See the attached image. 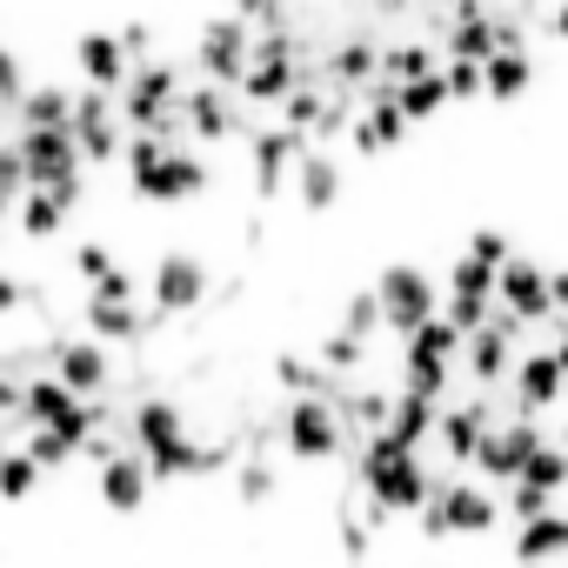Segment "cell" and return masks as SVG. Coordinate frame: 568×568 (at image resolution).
Listing matches in <instances>:
<instances>
[{
    "label": "cell",
    "instance_id": "6da1fadb",
    "mask_svg": "<svg viewBox=\"0 0 568 568\" xmlns=\"http://www.w3.org/2000/svg\"><path fill=\"white\" fill-rule=\"evenodd\" d=\"M348 455H355V481H362V495H368L388 521L422 508V495H428L422 448H402V442H388L382 428H368V435H348Z\"/></svg>",
    "mask_w": 568,
    "mask_h": 568
},
{
    "label": "cell",
    "instance_id": "7a4b0ae2",
    "mask_svg": "<svg viewBox=\"0 0 568 568\" xmlns=\"http://www.w3.org/2000/svg\"><path fill=\"white\" fill-rule=\"evenodd\" d=\"M121 161H128V187H134L148 207H181V201L207 194V161H201L187 141L128 134V141H121Z\"/></svg>",
    "mask_w": 568,
    "mask_h": 568
},
{
    "label": "cell",
    "instance_id": "3957f363",
    "mask_svg": "<svg viewBox=\"0 0 568 568\" xmlns=\"http://www.w3.org/2000/svg\"><path fill=\"white\" fill-rule=\"evenodd\" d=\"M308 54H302V34L288 28V14L281 21H267L254 41H247V61H241V81H234V94H241V108H274L281 94H288L308 68H302Z\"/></svg>",
    "mask_w": 568,
    "mask_h": 568
},
{
    "label": "cell",
    "instance_id": "277c9868",
    "mask_svg": "<svg viewBox=\"0 0 568 568\" xmlns=\"http://www.w3.org/2000/svg\"><path fill=\"white\" fill-rule=\"evenodd\" d=\"M422 535L428 541H448V535H488L501 521V501L481 488V481H462V475H428V495L415 508Z\"/></svg>",
    "mask_w": 568,
    "mask_h": 568
},
{
    "label": "cell",
    "instance_id": "5b68a950",
    "mask_svg": "<svg viewBox=\"0 0 568 568\" xmlns=\"http://www.w3.org/2000/svg\"><path fill=\"white\" fill-rule=\"evenodd\" d=\"M14 154H21V181H28V187L54 194V201H68V207L81 201V187H88V161H81V148H74L68 128H21Z\"/></svg>",
    "mask_w": 568,
    "mask_h": 568
},
{
    "label": "cell",
    "instance_id": "8992f818",
    "mask_svg": "<svg viewBox=\"0 0 568 568\" xmlns=\"http://www.w3.org/2000/svg\"><path fill=\"white\" fill-rule=\"evenodd\" d=\"M455 348H462V328H455L442 308H435L428 322H415V328L402 335V388L442 402L448 382H455Z\"/></svg>",
    "mask_w": 568,
    "mask_h": 568
},
{
    "label": "cell",
    "instance_id": "52a82bcc",
    "mask_svg": "<svg viewBox=\"0 0 568 568\" xmlns=\"http://www.w3.org/2000/svg\"><path fill=\"white\" fill-rule=\"evenodd\" d=\"M495 308H508L521 328L561 322V302H555V267H548V261H528V254H508V261L495 267Z\"/></svg>",
    "mask_w": 568,
    "mask_h": 568
},
{
    "label": "cell",
    "instance_id": "ba28073f",
    "mask_svg": "<svg viewBox=\"0 0 568 568\" xmlns=\"http://www.w3.org/2000/svg\"><path fill=\"white\" fill-rule=\"evenodd\" d=\"M521 335H528V328H521L508 308H488V315L462 335L455 368H468L475 388H501V382H508V362H515V348H521Z\"/></svg>",
    "mask_w": 568,
    "mask_h": 568
},
{
    "label": "cell",
    "instance_id": "9c48e42d",
    "mask_svg": "<svg viewBox=\"0 0 568 568\" xmlns=\"http://www.w3.org/2000/svg\"><path fill=\"white\" fill-rule=\"evenodd\" d=\"M274 435H281V448H288L295 462H335V455H348V428L328 408V395H288V415H281Z\"/></svg>",
    "mask_w": 568,
    "mask_h": 568
},
{
    "label": "cell",
    "instance_id": "30bf717a",
    "mask_svg": "<svg viewBox=\"0 0 568 568\" xmlns=\"http://www.w3.org/2000/svg\"><path fill=\"white\" fill-rule=\"evenodd\" d=\"M541 442H548V428H541L535 415H495V422L481 428V442H475V462H468V468H475L488 488H508V481H515V468H521Z\"/></svg>",
    "mask_w": 568,
    "mask_h": 568
},
{
    "label": "cell",
    "instance_id": "8fae6325",
    "mask_svg": "<svg viewBox=\"0 0 568 568\" xmlns=\"http://www.w3.org/2000/svg\"><path fill=\"white\" fill-rule=\"evenodd\" d=\"M375 308H382V328H388V335H408L415 322H428V315L442 308V288H435L428 267L395 261V267L375 281Z\"/></svg>",
    "mask_w": 568,
    "mask_h": 568
},
{
    "label": "cell",
    "instance_id": "7c38bea8",
    "mask_svg": "<svg viewBox=\"0 0 568 568\" xmlns=\"http://www.w3.org/2000/svg\"><path fill=\"white\" fill-rule=\"evenodd\" d=\"M508 415H548L555 402H561V348L555 342H541V348H515V362H508Z\"/></svg>",
    "mask_w": 568,
    "mask_h": 568
},
{
    "label": "cell",
    "instance_id": "4fadbf2b",
    "mask_svg": "<svg viewBox=\"0 0 568 568\" xmlns=\"http://www.w3.org/2000/svg\"><path fill=\"white\" fill-rule=\"evenodd\" d=\"M141 462H148V475L187 442V415H181V402H168V395H141L134 402V415H128V435H121Z\"/></svg>",
    "mask_w": 568,
    "mask_h": 568
},
{
    "label": "cell",
    "instance_id": "5bb4252c",
    "mask_svg": "<svg viewBox=\"0 0 568 568\" xmlns=\"http://www.w3.org/2000/svg\"><path fill=\"white\" fill-rule=\"evenodd\" d=\"M247 41H254V28H247L234 8L214 14V21H201V34H194V74L234 88V81H241V61H247Z\"/></svg>",
    "mask_w": 568,
    "mask_h": 568
},
{
    "label": "cell",
    "instance_id": "9a60e30c",
    "mask_svg": "<svg viewBox=\"0 0 568 568\" xmlns=\"http://www.w3.org/2000/svg\"><path fill=\"white\" fill-rule=\"evenodd\" d=\"M181 128H187V141H234L241 128H247V114H241V94L234 88H221V81H194V88H181Z\"/></svg>",
    "mask_w": 568,
    "mask_h": 568
},
{
    "label": "cell",
    "instance_id": "2e32d148",
    "mask_svg": "<svg viewBox=\"0 0 568 568\" xmlns=\"http://www.w3.org/2000/svg\"><path fill=\"white\" fill-rule=\"evenodd\" d=\"M68 134H74V148H81L88 168L121 161V141H128V128H121V114H114V101H108L101 88L74 94V108H68Z\"/></svg>",
    "mask_w": 568,
    "mask_h": 568
},
{
    "label": "cell",
    "instance_id": "e0dca14e",
    "mask_svg": "<svg viewBox=\"0 0 568 568\" xmlns=\"http://www.w3.org/2000/svg\"><path fill=\"white\" fill-rule=\"evenodd\" d=\"M368 101H355V114H348V141H355V154H368V161H382V154H395L402 141H408V121H402V108H395V94L375 81V88H362Z\"/></svg>",
    "mask_w": 568,
    "mask_h": 568
},
{
    "label": "cell",
    "instance_id": "ac0fdd59",
    "mask_svg": "<svg viewBox=\"0 0 568 568\" xmlns=\"http://www.w3.org/2000/svg\"><path fill=\"white\" fill-rule=\"evenodd\" d=\"M148 295H154V322L194 315L207 302V267L194 254H161V267L148 274Z\"/></svg>",
    "mask_w": 568,
    "mask_h": 568
},
{
    "label": "cell",
    "instance_id": "d6986e66",
    "mask_svg": "<svg viewBox=\"0 0 568 568\" xmlns=\"http://www.w3.org/2000/svg\"><path fill=\"white\" fill-rule=\"evenodd\" d=\"M488 308H495V267L475 261V254H455V267H448V281H442V315L468 335Z\"/></svg>",
    "mask_w": 568,
    "mask_h": 568
},
{
    "label": "cell",
    "instance_id": "ffe728a7",
    "mask_svg": "<svg viewBox=\"0 0 568 568\" xmlns=\"http://www.w3.org/2000/svg\"><path fill=\"white\" fill-rule=\"evenodd\" d=\"M302 148H308V141H302L295 128H281V121L247 134V168H254V194H261V201H274L281 187H288V168H295Z\"/></svg>",
    "mask_w": 568,
    "mask_h": 568
},
{
    "label": "cell",
    "instance_id": "44dd1931",
    "mask_svg": "<svg viewBox=\"0 0 568 568\" xmlns=\"http://www.w3.org/2000/svg\"><path fill=\"white\" fill-rule=\"evenodd\" d=\"M54 382L74 388V395H108V382H114L108 342H94V335H68V342H54Z\"/></svg>",
    "mask_w": 568,
    "mask_h": 568
},
{
    "label": "cell",
    "instance_id": "7402d4cb",
    "mask_svg": "<svg viewBox=\"0 0 568 568\" xmlns=\"http://www.w3.org/2000/svg\"><path fill=\"white\" fill-rule=\"evenodd\" d=\"M495 422V408L475 395V402H455V408H435V442H442V455H448V468H468L475 462V442H481V428Z\"/></svg>",
    "mask_w": 568,
    "mask_h": 568
},
{
    "label": "cell",
    "instance_id": "603a6c76",
    "mask_svg": "<svg viewBox=\"0 0 568 568\" xmlns=\"http://www.w3.org/2000/svg\"><path fill=\"white\" fill-rule=\"evenodd\" d=\"M528 88H535V54H528V41L481 54V101H495V108H515Z\"/></svg>",
    "mask_w": 568,
    "mask_h": 568
},
{
    "label": "cell",
    "instance_id": "cb8c5ba5",
    "mask_svg": "<svg viewBox=\"0 0 568 568\" xmlns=\"http://www.w3.org/2000/svg\"><path fill=\"white\" fill-rule=\"evenodd\" d=\"M288 181H295V201H302L308 214H328V207L342 201V161H335L328 148H302L295 168H288Z\"/></svg>",
    "mask_w": 568,
    "mask_h": 568
},
{
    "label": "cell",
    "instance_id": "d4e9b609",
    "mask_svg": "<svg viewBox=\"0 0 568 568\" xmlns=\"http://www.w3.org/2000/svg\"><path fill=\"white\" fill-rule=\"evenodd\" d=\"M148 488H154V475H148V462H141L134 448H114V455L101 462V501H108L114 515H141Z\"/></svg>",
    "mask_w": 568,
    "mask_h": 568
},
{
    "label": "cell",
    "instance_id": "484cf974",
    "mask_svg": "<svg viewBox=\"0 0 568 568\" xmlns=\"http://www.w3.org/2000/svg\"><path fill=\"white\" fill-rule=\"evenodd\" d=\"M74 68H81V81H88V88L114 94V88L128 81V68H134V61H128V48H121L114 34H101V28H94V34H81V41H74Z\"/></svg>",
    "mask_w": 568,
    "mask_h": 568
},
{
    "label": "cell",
    "instance_id": "4316f807",
    "mask_svg": "<svg viewBox=\"0 0 568 568\" xmlns=\"http://www.w3.org/2000/svg\"><path fill=\"white\" fill-rule=\"evenodd\" d=\"M81 328H88L94 342H141V335L154 328V315H141V302H108V295H88Z\"/></svg>",
    "mask_w": 568,
    "mask_h": 568
},
{
    "label": "cell",
    "instance_id": "83f0119b",
    "mask_svg": "<svg viewBox=\"0 0 568 568\" xmlns=\"http://www.w3.org/2000/svg\"><path fill=\"white\" fill-rule=\"evenodd\" d=\"M435 408H442V402H428V395H415V388H395V395H388V415H382V435L402 442V448H422L428 428H435Z\"/></svg>",
    "mask_w": 568,
    "mask_h": 568
},
{
    "label": "cell",
    "instance_id": "f1b7e54d",
    "mask_svg": "<svg viewBox=\"0 0 568 568\" xmlns=\"http://www.w3.org/2000/svg\"><path fill=\"white\" fill-rule=\"evenodd\" d=\"M561 555H568V515L561 508L515 521V561H561Z\"/></svg>",
    "mask_w": 568,
    "mask_h": 568
},
{
    "label": "cell",
    "instance_id": "f546056e",
    "mask_svg": "<svg viewBox=\"0 0 568 568\" xmlns=\"http://www.w3.org/2000/svg\"><path fill=\"white\" fill-rule=\"evenodd\" d=\"M322 81H328V88H348V94L375 88V41H368V34H355V41H335V48H328V68H322Z\"/></svg>",
    "mask_w": 568,
    "mask_h": 568
},
{
    "label": "cell",
    "instance_id": "4dcf8cb0",
    "mask_svg": "<svg viewBox=\"0 0 568 568\" xmlns=\"http://www.w3.org/2000/svg\"><path fill=\"white\" fill-rule=\"evenodd\" d=\"M388 94H395V108H402V121H408V128H422V121H435V114L448 108V81H442V68L408 74V81H395Z\"/></svg>",
    "mask_w": 568,
    "mask_h": 568
},
{
    "label": "cell",
    "instance_id": "1f68e13d",
    "mask_svg": "<svg viewBox=\"0 0 568 568\" xmlns=\"http://www.w3.org/2000/svg\"><path fill=\"white\" fill-rule=\"evenodd\" d=\"M428 68H442V54L428 41H388V48H375V81L382 88H395L408 74H428Z\"/></svg>",
    "mask_w": 568,
    "mask_h": 568
},
{
    "label": "cell",
    "instance_id": "d6a6232c",
    "mask_svg": "<svg viewBox=\"0 0 568 568\" xmlns=\"http://www.w3.org/2000/svg\"><path fill=\"white\" fill-rule=\"evenodd\" d=\"M68 201H54V194H41V187H21V201H14V221H21V234L28 241H54L61 227H68Z\"/></svg>",
    "mask_w": 568,
    "mask_h": 568
},
{
    "label": "cell",
    "instance_id": "836d02e7",
    "mask_svg": "<svg viewBox=\"0 0 568 568\" xmlns=\"http://www.w3.org/2000/svg\"><path fill=\"white\" fill-rule=\"evenodd\" d=\"M14 108H21V128H68V108H74V88H21L14 94Z\"/></svg>",
    "mask_w": 568,
    "mask_h": 568
},
{
    "label": "cell",
    "instance_id": "e575fe53",
    "mask_svg": "<svg viewBox=\"0 0 568 568\" xmlns=\"http://www.w3.org/2000/svg\"><path fill=\"white\" fill-rule=\"evenodd\" d=\"M274 382H281V395H335L342 375H328L308 355H274Z\"/></svg>",
    "mask_w": 568,
    "mask_h": 568
},
{
    "label": "cell",
    "instance_id": "d590c367",
    "mask_svg": "<svg viewBox=\"0 0 568 568\" xmlns=\"http://www.w3.org/2000/svg\"><path fill=\"white\" fill-rule=\"evenodd\" d=\"M41 481H48V475L28 462V448H21V442H14V448H0V501H28Z\"/></svg>",
    "mask_w": 568,
    "mask_h": 568
},
{
    "label": "cell",
    "instance_id": "8d00e7d4",
    "mask_svg": "<svg viewBox=\"0 0 568 568\" xmlns=\"http://www.w3.org/2000/svg\"><path fill=\"white\" fill-rule=\"evenodd\" d=\"M515 481H528V488H548V495H561V481H568V455L555 448V435H548V442H541V448H535V455H528L521 468H515Z\"/></svg>",
    "mask_w": 568,
    "mask_h": 568
},
{
    "label": "cell",
    "instance_id": "74e56055",
    "mask_svg": "<svg viewBox=\"0 0 568 568\" xmlns=\"http://www.w3.org/2000/svg\"><path fill=\"white\" fill-rule=\"evenodd\" d=\"M21 448H28V462H34L41 475H54V468H74V462H81V448H74L68 435H54V428H28V442H21Z\"/></svg>",
    "mask_w": 568,
    "mask_h": 568
},
{
    "label": "cell",
    "instance_id": "f35d334b",
    "mask_svg": "<svg viewBox=\"0 0 568 568\" xmlns=\"http://www.w3.org/2000/svg\"><path fill=\"white\" fill-rule=\"evenodd\" d=\"M362 362H368V342H355L348 328H335V335L322 342V368H328V375H355Z\"/></svg>",
    "mask_w": 568,
    "mask_h": 568
},
{
    "label": "cell",
    "instance_id": "ab89813d",
    "mask_svg": "<svg viewBox=\"0 0 568 568\" xmlns=\"http://www.w3.org/2000/svg\"><path fill=\"white\" fill-rule=\"evenodd\" d=\"M342 328H348L355 342H368V335H382V308H375V288H362V295H348V308H342Z\"/></svg>",
    "mask_w": 568,
    "mask_h": 568
},
{
    "label": "cell",
    "instance_id": "60d3db41",
    "mask_svg": "<svg viewBox=\"0 0 568 568\" xmlns=\"http://www.w3.org/2000/svg\"><path fill=\"white\" fill-rule=\"evenodd\" d=\"M234 495H241L247 508H254V501H267V495H274V468H267L261 455H247V462L234 468Z\"/></svg>",
    "mask_w": 568,
    "mask_h": 568
},
{
    "label": "cell",
    "instance_id": "b9f144b4",
    "mask_svg": "<svg viewBox=\"0 0 568 568\" xmlns=\"http://www.w3.org/2000/svg\"><path fill=\"white\" fill-rule=\"evenodd\" d=\"M462 254H475V261H488V267H501V261L515 254V234H508V227H475Z\"/></svg>",
    "mask_w": 568,
    "mask_h": 568
},
{
    "label": "cell",
    "instance_id": "7bdbcfd3",
    "mask_svg": "<svg viewBox=\"0 0 568 568\" xmlns=\"http://www.w3.org/2000/svg\"><path fill=\"white\" fill-rule=\"evenodd\" d=\"M114 267H121V261H114V247H108V241H81V247H74V274L88 281V288H94L101 274H114Z\"/></svg>",
    "mask_w": 568,
    "mask_h": 568
},
{
    "label": "cell",
    "instance_id": "ee69618b",
    "mask_svg": "<svg viewBox=\"0 0 568 568\" xmlns=\"http://www.w3.org/2000/svg\"><path fill=\"white\" fill-rule=\"evenodd\" d=\"M442 81H448V101H475L481 94V61H442Z\"/></svg>",
    "mask_w": 568,
    "mask_h": 568
},
{
    "label": "cell",
    "instance_id": "f6af8a7d",
    "mask_svg": "<svg viewBox=\"0 0 568 568\" xmlns=\"http://www.w3.org/2000/svg\"><path fill=\"white\" fill-rule=\"evenodd\" d=\"M541 508H555V495H548V488L508 481V515H515V521H528V515H541Z\"/></svg>",
    "mask_w": 568,
    "mask_h": 568
},
{
    "label": "cell",
    "instance_id": "bcb514c9",
    "mask_svg": "<svg viewBox=\"0 0 568 568\" xmlns=\"http://www.w3.org/2000/svg\"><path fill=\"white\" fill-rule=\"evenodd\" d=\"M28 302H41V288H28L21 274H0V315H21Z\"/></svg>",
    "mask_w": 568,
    "mask_h": 568
},
{
    "label": "cell",
    "instance_id": "7dc6e473",
    "mask_svg": "<svg viewBox=\"0 0 568 568\" xmlns=\"http://www.w3.org/2000/svg\"><path fill=\"white\" fill-rule=\"evenodd\" d=\"M21 187H28V181H21V154H14V148H0V207H14Z\"/></svg>",
    "mask_w": 568,
    "mask_h": 568
},
{
    "label": "cell",
    "instance_id": "c3c4849f",
    "mask_svg": "<svg viewBox=\"0 0 568 568\" xmlns=\"http://www.w3.org/2000/svg\"><path fill=\"white\" fill-rule=\"evenodd\" d=\"M88 295H108V302H134V295H141V281H134L128 267H114V274H101V281H94Z\"/></svg>",
    "mask_w": 568,
    "mask_h": 568
},
{
    "label": "cell",
    "instance_id": "681fc988",
    "mask_svg": "<svg viewBox=\"0 0 568 568\" xmlns=\"http://www.w3.org/2000/svg\"><path fill=\"white\" fill-rule=\"evenodd\" d=\"M234 14H241L247 28H267V21L288 14V0H234Z\"/></svg>",
    "mask_w": 568,
    "mask_h": 568
},
{
    "label": "cell",
    "instance_id": "f907efd6",
    "mask_svg": "<svg viewBox=\"0 0 568 568\" xmlns=\"http://www.w3.org/2000/svg\"><path fill=\"white\" fill-rule=\"evenodd\" d=\"M28 88V68H21V54L14 48H0V101H14Z\"/></svg>",
    "mask_w": 568,
    "mask_h": 568
},
{
    "label": "cell",
    "instance_id": "816d5d0a",
    "mask_svg": "<svg viewBox=\"0 0 568 568\" xmlns=\"http://www.w3.org/2000/svg\"><path fill=\"white\" fill-rule=\"evenodd\" d=\"M114 41L128 48V61H141V54L154 48V28H148V21H121V34H114Z\"/></svg>",
    "mask_w": 568,
    "mask_h": 568
},
{
    "label": "cell",
    "instance_id": "f5cc1de1",
    "mask_svg": "<svg viewBox=\"0 0 568 568\" xmlns=\"http://www.w3.org/2000/svg\"><path fill=\"white\" fill-rule=\"evenodd\" d=\"M368 541H375V528H368V521H355V515H342V548H348V561H362V555H368Z\"/></svg>",
    "mask_w": 568,
    "mask_h": 568
},
{
    "label": "cell",
    "instance_id": "db71d44e",
    "mask_svg": "<svg viewBox=\"0 0 568 568\" xmlns=\"http://www.w3.org/2000/svg\"><path fill=\"white\" fill-rule=\"evenodd\" d=\"M14 402H21V382L0 375V422H14Z\"/></svg>",
    "mask_w": 568,
    "mask_h": 568
},
{
    "label": "cell",
    "instance_id": "11a10c76",
    "mask_svg": "<svg viewBox=\"0 0 568 568\" xmlns=\"http://www.w3.org/2000/svg\"><path fill=\"white\" fill-rule=\"evenodd\" d=\"M515 568H555V561H515Z\"/></svg>",
    "mask_w": 568,
    "mask_h": 568
}]
</instances>
